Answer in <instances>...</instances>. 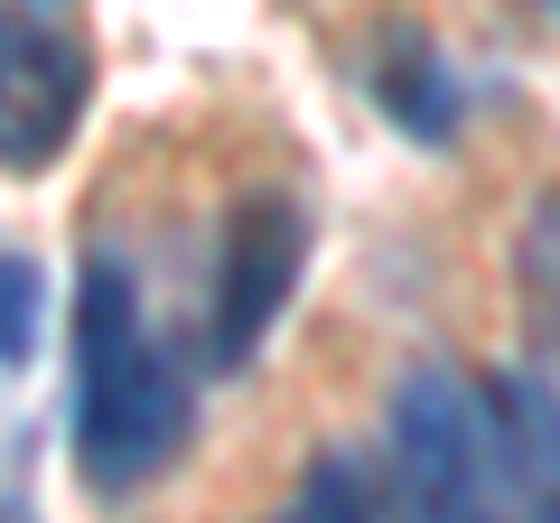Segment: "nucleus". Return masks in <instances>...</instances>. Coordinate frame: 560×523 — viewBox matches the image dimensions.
<instances>
[{
  "instance_id": "7ed1b4c3",
  "label": "nucleus",
  "mask_w": 560,
  "mask_h": 523,
  "mask_svg": "<svg viewBox=\"0 0 560 523\" xmlns=\"http://www.w3.org/2000/svg\"><path fill=\"white\" fill-rule=\"evenodd\" d=\"M300 262H308V216H300V197L261 187V197H243L234 216H224L215 309H206V356H215L224 374L253 364V346L280 327V309H290V290H300Z\"/></svg>"
},
{
  "instance_id": "39448f33",
  "label": "nucleus",
  "mask_w": 560,
  "mask_h": 523,
  "mask_svg": "<svg viewBox=\"0 0 560 523\" xmlns=\"http://www.w3.org/2000/svg\"><path fill=\"white\" fill-rule=\"evenodd\" d=\"M374 84H383V103L411 121L420 141H448V121H458V84H448V66L430 57V38H393V66H374Z\"/></svg>"
},
{
  "instance_id": "f257e3e1",
  "label": "nucleus",
  "mask_w": 560,
  "mask_h": 523,
  "mask_svg": "<svg viewBox=\"0 0 560 523\" xmlns=\"http://www.w3.org/2000/svg\"><path fill=\"white\" fill-rule=\"evenodd\" d=\"M187 440V383L160 356V337L140 327L131 271L113 253L84 262L75 290V458L94 486H140L150 467H168V449Z\"/></svg>"
},
{
  "instance_id": "9d476101",
  "label": "nucleus",
  "mask_w": 560,
  "mask_h": 523,
  "mask_svg": "<svg viewBox=\"0 0 560 523\" xmlns=\"http://www.w3.org/2000/svg\"><path fill=\"white\" fill-rule=\"evenodd\" d=\"M551 10H560V0H551Z\"/></svg>"
},
{
  "instance_id": "1a4fd4ad",
  "label": "nucleus",
  "mask_w": 560,
  "mask_h": 523,
  "mask_svg": "<svg viewBox=\"0 0 560 523\" xmlns=\"http://www.w3.org/2000/svg\"><path fill=\"white\" fill-rule=\"evenodd\" d=\"M0 523H38V514H28V504H0Z\"/></svg>"
},
{
  "instance_id": "0eeeda50",
  "label": "nucleus",
  "mask_w": 560,
  "mask_h": 523,
  "mask_svg": "<svg viewBox=\"0 0 560 523\" xmlns=\"http://www.w3.org/2000/svg\"><path fill=\"white\" fill-rule=\"evenodd\" d=\"M38 337V262L0 253V364H20Z\"/></svg>"
},
{
  "instance_id": "f03ea898",
  "label": "nucleus",
  "mask_w": 560,
  "mask_h": 523,
  "mask_svg": "<svg viewBox=\"0 0 560 523\" xmlns=\"http://www.w3.org/2000/svg\"><path fill=\"white\" fill-rule=\"evenodd\" d=\"M393 467L411 523H495L504 496V411L458 364H411L393 393Z\"/></svg>"
},
{
  "instance_id": "6e6552de",
  "label": "nucleus",
  "mask_w": 560,
  "mask_h": 523,
  "mask_svg": "<svg viewBox=\"0 0 560 523\" xmlns=\"http://www.w3.org/2000/svg\"><path fill=\"white\" fill-rule=\"evenodd\" d=\"M523 281L541 290V300H560V197L533 216V234H523Z\"/></svg>"
},
{
  "instance_id": "20e7f679",
  "label": "nucleus",
  "mask_w": 560,
  "mask_h": 523,
  "mask_svg": "<svg viewBox=\"0 0 560 523\" xmlns=\"http://www.w3.org/2000/svg\"><path fill=\"white\" fill-rule=\"evenodd\" d=\"M84 94H94L84 47L28 10H0V178L57 168V150L84 121Z\"/></svg>"
},
{
  "instance_id": "423d86ee",
  "label": "nucleus",
  "mask_w": 560,
  "mask_h": 523,
  "mask_svg": "<svg viewBox=\"0 0 560 523\" xmlns=\"http://www.w3.org/2000/svg\"><path fill=\"white\" fill-rule=\"evenodd\" d=\"M504 458H514V486L523 496H560V403L541 383H514L504 393Z\"/></svg>"
}]
</instances>
